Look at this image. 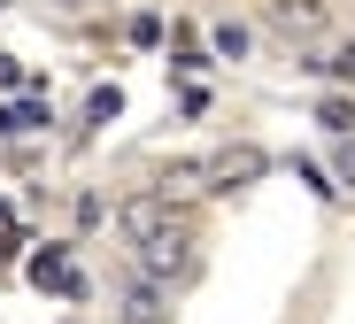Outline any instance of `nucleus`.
<instances>
[{"instance_id": "f257e3e1", "label": "nucleus", "mask_w": 355, "mask_h": 324, "mask_svg": "<svg viewBox=\"0 0 355 324\" xmlns=\"http://www.w3.org/2000/svg\"><path fill=\"white\" fill-rule=\"evenodd\" d=\"M193 271H201V247H193V232H186V224L139 247V278H155V286H186Z\"/></svg>"}, {"instance_id": "f03ea898", "label": "nucleus", "mask_w": 355, "mask_h": 324, "mask_svg": "<svg viewBox=\"0 0 355 324\" xmlns=\"http://www.w3.org/2000/svg\"><path fill=\"white\" fill-rule=\"evenodd\" d=\"M116 224H124V239H132V247H147V239H162V232H178V224H186V216H178V209H170V193L155 185V193H132V201L116 209Z\"/></svg>"}, {"instance_id": "7ed1b4c3", "label": "nucleus", "mask_w": 355, "mask_h": 324, "mask_svg": "<svg viewBox=\"0 0 355 324\" xmlns=\"http://www.w3.org/2000/svg\"><path fill=\"white\" fill-rule=\"evenodd\" d=\"M263 170H270V155H263V147H248V139L209 155V185H216V193H232V185H255Z\"/></svg>"}, {"instance_id": "20e7f679", "label": "nucleus", "mask_w": 355, "mask_h": 324, "mask_svg": "<svg viewBox=\"0 0 355 324\" xmlns=\"http://www.w3.org/2000/svg\"><path fill=\"white\" fill-rule=\"evenodd\" d=\"M116 324H170V293L155 278H132L124 301H116Z\"/></svg>"}, {"instance_id": "39448f33", "label": "nucleus", "mask_w": 355, "mask_h": 324, "mask_svg": "<svg viewBox=\"0 0 355 324\" xmlns=\"http://www.w3.org/2000/svg\"><path fill=\"white\" fill-rule=\"evenodd\" d=\"M270 24H278L286 39H317V31L332 24V8H324V0H270Z\"/></svg>"}, {"instance_id": "423d86ee", "label": "nucleus", "mask_w": 355, "mask_h": 324, "mask_svg": "<svg viewBox=\"0 0 355 324\" xmlns=\"http://www.w3.org/2000/svg\"><path fill=\"white\" fill-rule=\"evenodd\" d=\"M309 70H324V78H340V85H355V39H340V46H324V62H309Z\"/></svg>"}, {"instance_id": "0eeeda50", "label": "nucleus", "mask_w": 355, "mask_h": 324, "mask_svg": "<svg viewBox=\"0 0 355 324\" xmlns=\"http://www.w3.org/2000/svg\"><path fill=\"white\" fill-rule=\"evenodd\" d=\"M209 46H216L224 62H240V54H248V24H232V16H224V24H209Z\"/></svg>"}, {"instance_id": "6e6552de", "label": "nucleus", "mask_w": 355, "mask_h": 324, "mask_svg": "<svg viewBox=\"0 0 355 324\" xmlns=\"http://www.w3.org/2000/svg\"><path fill=\"white\" fill-rule=\"evenodd\" d=\"M39 123H46V108H31V101H16L8 116H0V132H39Z\"/></svg>"}, {"instance_id": "1a4fd4ad", "label": "nucleus", "mask_w": 355, "mask_h": 324, "mask_svg": "<svg viewBox=\"0 0 355 324\" xmlns=\"http://www.w3.org/2000/svg\"><path fill=\"white\" fill-rule=\"evenodd\" d=\"M116 108H124V93H116V85H101V93H93V101H85V123H108V116H116Z\"/></svg>"}, {"instance_id": "9d476101", "label": "nucleus", "mask_w": 355, "mask_h": 324, "mask_svg": "<svg viewBox=\"0 0 355 324\" xmlns=\"http://www.w3.org/2000/svg\"><path fill=\"white\" fill-rule=\"evenodd\" d=\"M332 162H340V185H355V132H340V155Z\"/></svg>"}, {"instance_id": "9b49d317", "label": "nucleus", "mask_w": 355, "mask_h": 324, "mask_svg": "<svg viewBox=\"0 0 355 324\" xmlns=\"http://www.w3.org/2000/svg\"><path fill=\"white\" fill-rule=\"evenodd\" d=\"M0 8H8V0H0Z\"/></svg>"}]
</instances>
